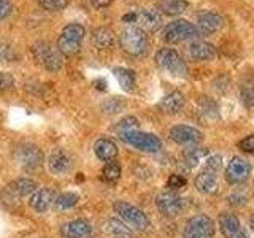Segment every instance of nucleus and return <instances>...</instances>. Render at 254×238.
Wrapping results in <instances>:
<instances>
[{"mask_svg": "<svg viewBox=\"0 0 254 238\" xmlns=\"http://www.w3.org/2000/svg\"><path fill=\"white\" fill-rule=\"evenodd\" d=\"M119 45L127 54L138 58L148 50V37L138 26H127L119 34Z\"/></svg>", "mask_w": 254, "mask_h": 238, "instance_id": "obj_1", "label": "nucleus"}, {"mask_svg": "<svg viewBox=\"0 0 254 238\" xmlns=\"http://www.w3.org/2000/svg\"><path fill=\"white\" fill-rule=\"evenodd\" d=\"M222 167L221 156H211L206 161L203 170L197 175L195 178V187L202 194H213L218 189V172Z\"/></svg>", "mask_w": 254, "mask_h": 238, "instance_id": "obj_2", "label": "nucleus"}, {"mask_svg": "<svg viewBox=\"0 0 254 238\" xmlns=\"http://www.w3.org/2000/svg\"><path fill=\"white\" fill-rule=\"evenodd\" d=\"M86 30L81 24H68L62 29L61 35L58 38V50L64 56H75L79 48H81V42L84 38Z\"/></svg>", "mask_w": 254, "mask_h": 238, "instance_id": "obj_3", "label": "nucleus"}, {"mask_svg": "<svg viewBox=\"0 0 254 238\" xmlns=\"http://www.w3.org/2000/svg\"><path fill=\"white\" fill-rule=\"evenodd\" d=\"M156 63L167 73L177 78H186L188 76V65L183 60V58L173 48H162L156 53Z\"/></svg>", "mask_w": 254, "mask_h": 238, "instance_id": "obj_4", "label": "nucleus"}, {"mask_svg": "<svg viewBox=\"0 0 254 238\" xmlns=\"http://www.w3.org/2000/svg\"><path fill=\"white\" fill-rule=\"evenodd\" d=\"M198 37V30L195 24L186 19H177L169 22L162 30V38L167 43H181L188 40H195Z\"/></svg>", "mask_w": 254, "mask_h": 238, "instance_id": "obj_5", "label": "nucleus"}, {"mask_svg": "<svg viewBox=\"0 0 254 238\" xmlns=\"http://www.w3.org/2000/svg\"><path fill=\"white\" fill-rule=\"evenodd\" d=\"M113 208L118 213V216L121 218L126 224H129L132 229L143 232V230H146L149 227L148 216L140 208H137L135 205H130V203L123 202V200H118V202H115Z\"/></svg>", "mask_w": 254, "mask_h": 238, "instance_id": "obj_6", "label": "nucleus"}, {"mask_svg": "<svg viewBox=\"0 0 254 238\" xmlns=\"http://www.w3.org/2000/svg\"><path fill=\"white\" fill-rule=\"evenodd\" d=\"M119 138L124 143L130 145L135 149L145 151V153H157L162 148V141L159 140L156 135L140 132V130H129L119 133Z\"/></svg>", "mask_w": 254, "mask_h": 238, "instance_id": "obj_7", "label": "nucleus"}, {"mask_svg": "<svg viewBox=\"0 0 254 238\" xmlns=\"http://www.w3.org/2000/svg\"><path fill=\"white\" fill-rule=\"evenodd\" d=\"M32 54H34L35 60L38 63H42L46 70L59 71L62 68V54L51 43L37 42L32 46Z\"/></svg>", "mask_w": 254, "mask_h": 238, "instance_id": "obj_8", "label": "nucleus"}, {"mask_svg": "<svg viewBox=\"0 0 254 238\" xmlns=\"http://www.w3.org/2000/svg\"><path fill=\"white\" fill-rule=\"evenodd\" d=\"M214 235V222L211 218L205 216V214H198V216L190 218L186 226L183 238H213Z\"/></svg>", "mask_w": 254, "mask_h": 238, "instance_id": "obj_9", "label": "nucleus"}, {"mask_svg": "<svg viewBox=\"0 0 254 238\" xmlns=\"http://www.w3.org/2000/svg\"><path fill=\"white\" fill-rule=\"evenodd\" d=\"M14 157L24 170H35L43 162V151L32 143H22L16 148Z\"/></svg>", "mask_w": 254, "mask_h": 238, "instance_id": "obj_10", "label": "nucleus"}, {"mask_svg": "<svg viewBox=\"0 0 254 238\" xmlns=\"http://www.w3.org/2000/svg\"><path fill=\"white\" fill-rule=\"evenodd\" d=\"M185 198L178 195L175 190H169V192L159 194L156 198V206L165 218H175L185 210Z\"/></svg>", "mask_w": 254, "mask_h": 238, "instance_id": "obj_11", "label": "nucleus"}, {"mask_svg": "<svg viewBox=\"0 0 254 238\" xmlns=\"http://www.w3.org/2000/svg\"><path fill=\"white\" fill-rule=\"evenodd\" d=\"M37 190V182L34 179L29 178H18L11 181L8 187L5 189V192H2V200L5 203L8 202H16L21 197L32 195Z\"/></svg>", "mask_w": 254, "mask_h": 238, "instance_id": "obj_12", "label": "nucleus"}, {"mask_svg": "<svg viewBox=\"0 0 254 238\" xmlns=\"http://www.w3.org/2000/svg\"><path fill=\"white\" fill-rule=\"evenodd\" d=\"M195 27L198 30V34L203 35H211L219 32L224 27V18L219 13L214 11H202L197 14V24Z\"/></svg>", "mask_w": 254, "mask_h": 238, "instance_id": "obj_13", "label": "nucleus"}, {"mask_svg": "<svg viewBox=\"0 0 254 238\" xmlns=\"http://www.w3.org/2000/svg\"><path fill=\"white\" fill-rule=\"evenodd\" d=\"M251 175V165L243 157H234L226 169V179L230 184H240Z\"/></svg>", "mask_w": 254, "mask_h": 238, "instance_id": "obj_14", "label": "nucleus"}, {"mask_svg": "<svg viewBox=\"0 0 254 238\" xmlns=\"http://www.w3.org/2000/svg\"><path fill=\"white\" fill-rule=\"evenodd\" d=\"M169 135H170V140L178 143V145H197V143L203 138L200 130L195 129V127L185 125V124L173 125Z\"/></svg>", "mask_w": 254, "mask_h": 238, "instance_id": "obj_15", "label": "nucleus"}, {"mask_svg": "<svg viewBox=\"0 0 254 238\" xmlns=\"http://www.w3.org/2000/svg\"><path fill=\"white\" fill-rule=\"evenodd\" d=\"M133 14L135 22L145 32H156L162 26V14L159 10H154V8H141V10L135 11Z\"/></svg>", "mask_w": 254, "mask_h": 238, "instance_id": "obj_16", "label": "nucleus"}, {"mask_svg": "<svg viewBox=\"0 0 254 238\" xmlns=\"http://www.w3.org/2000/svg\"><path fill=\"white\" fill-rule=\"evenodd\" d=\"M61 234L65 238H92V226L86 219H75L64 224Z\"/></svg>", "mask_w": 254, "mask_h": 238, "instance_id": "obj_17", "label": "nucleus"}, {"mask_svg": "<svg viewBox=\"0 0 254 238\" xmlns=\"http://www.w3.org/2000/svg\"><path fill=\"white\" fill-rule=\"evenodd\" d=\"M219 227L226 238H248L240 224V221L232 213H224L219 216Z\"/></svg>", "mask_w": 254, "mask_h": 238, "instance_id": "obj_18", "label": "nucleus"}, {"mask_svg": "<svg viewBox=\"0 0 254 238\" xmlns=\"http://www.w3.org/2000/svg\"><path fill=\"white\" fill-rule=\"evenodd\" d=\"M48 169L53 175L62 177L71 169V159L70 156L62 149H53L50 157H48Z\"/></svg>", "mask_w": 254, "mask_h": 238, "instance_id": "obj_19", "label": "nucleus"}, {"mask_svg": "<svg viewBox=\"0 0 254 238\" xmlns=\"http://www.w3.org/2000/svg\"><path fill=\"white\" fill-rule=\"evenodd\" d=\"M56 192L50 187H43V189H37L34 194L29 198V205L34 208L37 213H45L51 208V205H54L56 200Z\"/></svg>", "mask_w": 254, "mask_h": 238, "instance_id": "obj_20", "label": "nucleus"}, {"mask_svg": "<svg viewBox=\"0 0 254 238\" xmlns=\"http://www.w3.org/2000/svg\"><path fill=\"white\" fill-rule=\"evenodd\" d=\"M188 53L192 59L195 60H213L216 58V50L214 46L205 40H192L188 46Z\"/></svg>", "mask_w": 254, "mask_h": 238, "instance_id": "obj_21", "label": "nucleus"}, {"mask_svg": "<svg viewBox=\"0 0 254 238\" xmlns=\"http://www.w3.org/2000/svg\"><path fill=\"white\" fill-rule=\"evenodd\" d=\"M185 105V95L180 91H173L170 94H167L165 97L159 102V110L165 115H177L178 111Z\"/></svg>", "mask_w": 254, "mask_h": 238, "instance_id": "obj_22", "label": "nucleus"}, {"mask_svg": "<svg viewBox=\"0 0 254 238\" xmlns=\"http://www.w3.org/2000/svg\"><path fill=\"white\" fill-rule=\"evenodd\" d=\"M94 153L100 161L111 162V161H115L118 156V146L115 145V141H111L108 138H100L95 141Z\"/></svg>", "mask_w": 254, "mask_h": 238, "instance_id": "obj_23", "label": "nucleus"}, {"mask_svg": "<svg viewBox=\"0 0 254 238\" xmlns=\"http://www.w3.org/2000/svg\"><path fill=\"white\" fill-rule=\"evenodd\" d=\"M103 230L105 234L111 238H133V232L129 226H126L123 221L111 218L103 224Z\"/></svg>", "mask_w": 254, "mask_h": 238, "instance_id": "obj_24", "label": "nucleus"}, {"mask_svg": "<svg viewBox=\"0 0 254 238\" xmlns=\"http://www.w3.org/2000/svg\"><path fill=\"white\" fill-rule=\"evenodd\" d=\"M92 40L97 48L100 50H108V48L115 46L116 35L110 27H97L92 32Z\"/></svg>", "mask_w": 254, "mask_h": 238, "instance_id": "obj_25", "label": "nucleus"}, {"mask_svg": "<svg viewBox=\"0 0 254 238\" xmlns=\"http://www.w3.org/2000/svg\"><path fill=\"white\" fill-rule=\"evenodd\" d=\"M113 73L118 79L119 86L123 87L126 92H132L135 89V71L130 68H124V67H118L113 70Z\"/></svg>", "mask_w": 254, "mask_h": 238, "instance_id": "obj_26", "label": "nucleus"}, {"mask_svg": "<svg viewBox=\"0 0 254 238\" xmlns=\"http://www.w3.org/2000/svg\"><path fill=\"white\" fill-rule=\"evenodd\" d=\"M188 8H189L188 0H161V3H159L161 13H165L169 16H178L181 13H185Z\"/></svg>", "mask_w": 254, "mask_h": 238, "instance_id": "obj_27", "label": "nucleus"}, {"mask_svg": "<svg viewBox=\"0 0 254 238\" xmlns=\"http://www.w3.org/2000/svg\"><path fill=\"white\" fill-rule=\"evenodd\" d=\"M79 200V195L75 194V192H65V194H61L56 197L54 200V208L58 211H65V210H70L73 208V206L78 203Z\"/></svg>", "mask_w": 254, "mask_h": 238, "instance_id": "obj_28", "label": "nucleus"}, {"mask_svg": "<svg viewBox=\"0 0 254 238\" xmlns=\"http://www.w3.org/2000/svg\"><path fill=\"white\" fill-rule=\"evenodd\" d=\"M70 0H38V5L46 11H62Z\"/></svg>", "mask_w": 254, "mask_h": 238, "instance_id": "obj_29", "label": "nucleus"}, {"mask_svg": "<svg viewBox=\"0 0 254 238\" xmlns=\"http://www.w3.org/2000/svg\"><path fill=\"white\" fill-rule=\"evenodd\" d=\"M102 175H103V178H105L107 181H118L119 177H121V167H119L118 164L115 162H110L107 164L105 167H103V170H102Z\"/></svg>", "mask_w": 254, "mask_h": 238, "instance_id": "obj_30", "label": "nucleus"}, {"mask_svg": "<svg viewBox=\"0 0 254 238\" xmlns=\"http://www.w3.org/2000/svg\"><path fill=\"white\" fill-rule=\"evenodd\" d=\"M126 107V103L119 99H108L107 102L102 103V110L103 113H108V115H115V113H119V111H123Z\"/></svg>", "mask_w": 254, "mask_h": 238, "instance_id": "obj_31", "label": "nucleus"}, {"mask_svg": "<svg viewBox=\"0 0 254 238\" xmlns=\"http://www.w3.org/2000/svg\"><path fill=\"white\" fill-rule=\"evenodd\" d=\"M137 127H138L137 118L127 116V118L121 119V121L118 122V125H116V132H118V133H123V132H129V130H137Z\"/></svg>", "mask_w": 254, "mask_h": 238, "instance_id": "obj_32", "label": "nucleus"}, {"mask_svg": "<svg viewBox=\"0 0 254 238\" xmlns=\"http://www.w3.org/2000/svg\"><path fill=\"white\" fill-rule=\"evenodd\" d=\"M208 154V151L206 149H189L188 153H185V161L186 164H189L190 167L192 165H197L198 162L202 161V157H205Z\"/></svg>", "mask_w": 254, "mask_h": 238, "instance_id": "obj_33", "label": "nucleus"}, {"mask_svg": "<svg viewBox=\"0 0 254 238\" xmlns=\"http://www.w3.org/2000/svg\"><path fill=\"white\" fill-rule=\"evenodd\" d=\"M16 59V53L8 43H0V62H13Z\"/></svg>", "mask_w": 254, "mask_h": 238, "instance_id": "obj_34", "label": "nucleus"}, {"mask_svg": "<svg viewBox=\"0 0 254 238\" xmlns=\"http://www.w3.org/2000/svg\"><path fill=\"white\" fill-rule=\"evenodd\" d=\"M240 95H242V100L246 107L254 105V87L253 86H243L240 91Z\"/></svg>", "mask_w": 254, "mask_h": 238, "instance_id": "obj_35", "label": "nucleus"}, {"mask_svg": "<svg viewBox=\"0 0 254 238\" xmlns=\"http://www.w3.org/2000/svg\"><path fill=\"white\" fill-rule=\"evenodd\" d=\"M186 184V179L181 175H170L169 181H167V187H170L172 190H178Z\"/></svg>", "mask_w": 254, "mask_h": 238, "instance_id": "obj_36", "label": "nucleus"}, {"mask_svg": "<svg viewBox=\"0 0 254 238\" xmlns=\"http://www.w3.org/2000/svg\"><path fill=\"white\" fill-rule=\"evenodd\" d=\"M238 148L245 151V153H254V135L245 137L240 143H238Z\"/></svg>", "mask_w": 254, "mask_h": 238, "instance_id": "obj_37", "label": "nucleus"}, {"mask_svg": "<svg viewBox=\"0 0 254 238\" xmlns=\"http://www.w3.org/2000/svg\"><path fill=\"white\" fill-rule=\"evenodd\" d=\"M13 86V76L5 71H0V91H6Z\"/></svg>", "mask_w": 254, "mask_h": 238, "instance_id": "obj_38", "label": "nucleus"}, {"mask_svg": "<svg viewBox=\"0 0 254 238\" xmlns=\"http://www.w3.org/2000/svg\"><path fill=\"white\" fill-rule=\"evenodd\" d=\"M11 10H13V5L10 0H0V19L6 18V16L11 13Z\"/></svg>", "mask_w": 254, "mask_h": 238, "instance_id": "obj_39", "label": "nucleus"}, {"mask_svg": "<svg viewBox=\"0 0 254 238\" xmlns=\"http://www.w3.org/2000/svg\"><path fill=\"white\" fill-rule=\"evenodd\" d=\"M111 0H91V3L94 8H102V6H107Z\"/></svg>", "mask_w": 254, "mask_h": 238, "instance_id": "obj_40", "label": "nucleus"}, {"mask_svg": "<svg viewBox=\"0 0 254 238\" xmlns=\"http://www.w3.org/2000/svg\"><path fill=\"white\" fill-rule=\"evenodd\" d=\"M95 84H99V86H97V89H105V86H107L103 81H95Z\"/></svg>", "mask_w": 254, "mask_h": 238, "instance_id": "obj_41", "label": "nucleus"}, {"mask_svg": "<svg viewBox=\"0 0 254 238\" xmlns=\"http://www.w3.org/2000/svg\"><path fill=\"white\" fill-rule=\"evenodd\" d=\"M250 226H251V229H253V232H254V216L251 218V221H250Z\"/></svg>", "mask_w": 254, "mask_h": 238, "instance_id": "obj_42", "label": "nucleus"}]
</instances>
